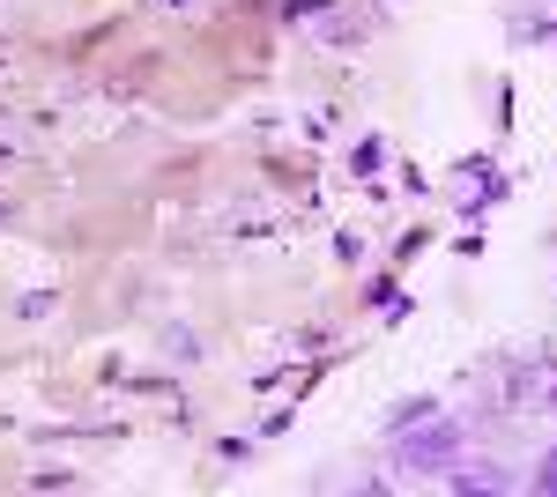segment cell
Listing matches in <instances>:
<instances>
[{
  "instance_id": "obj_1",
  "label": "cell",
  "mask_w": 557,
  "mask_h": 497,
  "mask_svg": "<svg viewBox=\"0 0 557 497\" xmlns=\"http://www.w3.org/2000/svg\"><path fill=\"white\" fill-rule=\"evenodd\" d=\"M469 446V431L454 423V415H424V423H409V431H394V468L401 475H446L454 460Z\"/></svg>"
},
{
  "instance_id": "obj_2",
  "label": "cell",
  "mask_w": 557,
  "mask_h": 497,
  "mask_svg": "<svg viewBox=\"0 0 557 497\" xmlns=\"http://www.w3.org/2000/svg\"><path fill=\"white\" fill-rule=\"evenodd\" d=\"M446 483H454V490L461 497H498V490H513V475H506V468H498V460H475V468H461V460H454V468H446Z\"/></svg>"
},
{
  "instance_id": "obj_3",
  "label": "cell",
  "mask_w": 557,
  "mask_h": 497,
  "mask_svg": "<svg viewBox=\"0 0 557 497\" xmlns=\"http://www.w3.org/2000/svg\"><path fill=\"white\" fill-rule=\"evenodd\" d=\"M424 415H438V401H431V394H417V401H394L386 431H409V423H424Z\"/></svg>"
},
{
  "instance_id": "obj_4",
  "label": "cell",
  "mask_w": 557,
  "mask_h": 497,
  "mask_svg": "<svg viewBox=\"0 0 557 497\" xmlns=\"http://www.w3.org/2000/svg\"><path fill=\"white\" fill-rule=\"evenodd\" d=\"M535 490H543V497H557V446H550L543 460H535Z\"/></svg>"
},
{
  "instance_id": "obj_5",
  "label": "cell",
  "mask_w": 557,
  "mask_h": 497,
  "mask_svg": "<svg viewBox=\"0 0 557 497\" xmlns=\"http://www.w3.org/2000/svg\"><path fill=\"white\" fill-rule=\"evenodd\" d=\"M327 0H283V15H320Z\"/></svg>"
}]
</instances>
